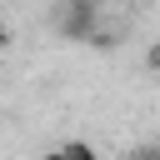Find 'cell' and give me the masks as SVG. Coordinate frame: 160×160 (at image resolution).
Returning <instances> with one entry per match:
<instances>
[{
    "mask_svg": "<svg viewBox=\"0 0 160 160\" xmlns=\"http://www.w3.org/2000/svg\"><path fill=\"white\" fill-rule=\"evenodd\" d=\"M60 35L65 40H95L100 35V5L95 0H65V10H60Z\"/></svg>",
    "mask_w": 160,
    "mask_h": 160,
    "instance_id": "6da1fadb",
    "label": "cell"
},
{
    "mask_svg": "<svg viewBox=\"0 0 160 160\" xmlns=\"http://www.w3.org/2000/svg\"><path fill=\"white\" fill-rule=\"evenodd\" d=\"M60 155H65V160H105L90 140H65V145H60Z\"/></svg>",
    "mask_w": 160,
    "mask_h": 160,
    "instance_id": "7a4b0ae2",
    "label": "cell"
},
{
    "mask_svg": "<svg viewBox=\"0 0 160 160\" xmlns=\"http://www.w3.org/2000/svg\"><path fill=\"white\" fill-rule=\"evenodd\" d=\"M145 65H150V70H155V80H160V40L150 45V55H145Z\"/></svg>",
    "mask_w": 160,
    "mask_h": 160,
    "instance_id": "3957f363",
    "label": "cell"
},
{
    "mask_svg": "<svg viewBox=\"0 0 160 160\" xmlns=\"http://www.w3.org/2000/svg\"><path fill=\"white\" fill-rule=\"evenodd\" d=\"M130 160H160V150H135Z\"/></svg>",
    "mask_w": 160,
    "mask_h": 160,
    "instance_id": "277c9868",
    "label": "cell"
},
{
    "mask_svg": "<svg viewBox=\"0 0 160 160\" xmlns=\"http://www.w3.org/2000/svg\"><path fill=\"white\" fill-rule=\"evenodd\" d=\"M40 160H65V155H60V145H55V150H45V155H40Z\"/></svg>",
    "mask_w": 160,
    "mask_h": 160,
    "instance_id": "5b68a950",
    "label": "cell"
},
{
    "mask_svg": "<svg viewBox=\"0 0 160 160\" xmlns=\"http://www.w3.org/2000/svg\"><path fill=\"white\" fill-rule=\"evenodd\" d=\"M0 45H10V30H5V20H0Z\"/></svg>",
    "mask_w": 160,
    "mask_h": 160,
    "instance_id": "8992f818",
    "label": "cell"
}]
</instances>
